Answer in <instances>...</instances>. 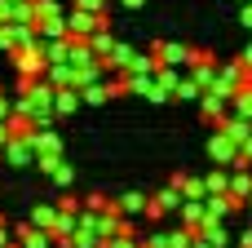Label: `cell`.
<instances>
[{"instance_id": "obj_10", "label": "cell", "mask_w": 252, "mask_h": 248, "mask_svg": "<svg viewBox=\"0 0 252 248\" xmlns=\"http://www.w3.org/2000/svg\"><path fill=\"white\" fill-rule=\"evenodd\" d=\"M173 186L182 191V200H208V186H204V177H186V173H173Z\"/></svg>"}, {"instance_id": "obj_34", "label": "cell", "mask_w": 252, "mask_h": 248, "mask_svg": "<svg viewBox=\"0 0 252 248\" xmlns=\"http://www.w3.org/2000/svg\"><path fill=\"white\" fill-rule=\"evenodd\" d=\"M124 4H128V9H142V4H146V0H124Z\"/></svg>"}, {"instance_id": "obj_4", "label": "cell", "mask_w": 252, "mask_h": 248, "mask_svg": "<svg viewBox=\"0 0 252 248\" xmlns=\"http://www.w3.org/2000/svg\"><path fill=\"white\" fill-rule=\"evenodd\" d=\"M155 58H159V67L190 71V62L199 58V49H186V44H155Z\"/></svg>"}, {"instance_id": "obj_8", "label": "cell", "mask_w": 252, "mask_h": 248, "mask_svg": "<svg viewBox=\"0 0 252 248\" xmlns=\"http://www.w3.org/2000/svg\"><path fill=\"white\" fill-rule=\"evenodd\" d=\"M13 240L22 248H53V235L40 231V226H31V222H27V226H13Z\"/></svg>"}, {"instance_id": "obj_31", "label": "cell", "mask_w": 252, "mask_h": 248, "mask_svg": "<svg viewBox=\"0 0 252 248\" xmlns=\"http://www.w3.org/2000/svg\"><path fill=\"white\" fill-rule=\"evenodd\" d=\"M244 27H248V31H252V0H248V4H244Z\"/></svg>"}, {"instance_id": "obj_35", "label": "cell", "mask_w": 252, "mask_h": 248, "mask_svg": "<svg viewBox=\"0 0 252 248\" xmlns=\"http://www.w3.org/2000/svg\"><path fill=\"white\" fill-rule=\"evenodd\" d=\"M248 209H252V195H248Z\"/></svg>"}, {"instance_id": "obj_18", "label": "cell", "mask_w": 252, "mask_h": 248, "mask_svg": "<svg viewBox=\"0 0 252 248\" xmlns=\"http://www.w3.org/2000/svg\"><path fill=\"white\" fill-rule=\"evenodd\" d=\"M204 204H208V217H221V222L235 213V200H230V195H208Z\"/></svg>"}, {"instance_id": "obj_26", "label": "cell", "mask_w": 252, "mask_h": 248, "mask_svg": "<svg viewBox=\"0 0 252 248\" xmlns=\"http://www.w3.org/2000/svg\"><path fill=\"white\" fill-rule=\"evenodd\" d=\"M102 248H142V244H137V235H106Z\"/></svg>"}, {"instance_id": "obj_15", "label": "cell", "mask_w": 252, "mask_h": 248, "mask_svg": "<svg viewBox=\"0 0 252 248\" xmlns=\"http://www.w3.org/2000/svg\"><path fill=\"white\" fill-rule=\"evenodd\" d=\"M151 200H155V204H159V209H164V217H168V213H177V209H182V191H177V186H173V182H168V186H164V191H155V195H151Z\"/></svg>"}, {"instance_id": "obj_33", "label": "cell", "mask_w": 252, "mask_h": 248, "mask_svg": "<svg viewBox=\"0 0 252 248\" xmlns=\"http://www.w3.org/2000/svg\"><path fill=\"white\" fill-rule=\"evenodd\" d=\"M239 62H244V67H248V71H252V44H248V49H244V58H239Z\"/></svg>"}, {"instance_id": "obj_2", "label": "cell", "mask_w": 252, "mask_h": 248, "mask_svg": "<svg viewBox=\"0 0 252 248\" xmlns=\"http://www.w3.org/2000/svg\"><path fill=\"white\" fill-rule=\"evenodd\" d=\"M9 58H13V67H18V75H22V80H35V75H44V67H49V62H44V49H40V44L13 49Z\"/></svg>"}, {"instance_id": "obj_6", "label": "cell", "mask_w": 252, "mask_h": 248, "mask_svg": "<svg viewBox=\"0 0 252 248\" xmlns=\"http://www.w3.org/2000/svg\"><path fill=\"white\" fill-rule=\"evenodd\" d=\"M199 111H204V120H213V124H221V120L230 115V102H226L221 93H213V89H204V93H199Z\"/></svg>"}, {"instance_id": "obj_30", "label": "cell", "mask_w": 252, "mask_h": 248, "mask_svg": "<svg viewBox=\"0 0 252 248\" xmlns=\"http://www.w3.org/2000/svg\"><path fill=\"white\" fill-rule=\"evenodd\" d=\"M9 111H13V102L4 98V89H0V120H9Z\"/></svg>"}, {"instance_id": "obj_1", "label": "cell", "mask_w": 252, "mask_h": 248, "mask_svg": "<svg viewBox=\"0 0 252 248\" xmlns=\"http://www.w3.org/2000/svg\"><path fill=\"white\" fill-rule=\"evenodd\" d=\"M102 22H106V13H89V9H80V4L66 9V35H71V40H89Z\"/></svg>"}, {"instance_id": "obj_21", "label": "cell", "mask_w": 252, "mask_h": 248, "mask_svg": "<svg viewBox=\"0 0 252 248\" xmlns=\"http://www.w3.org/2000/svg\"><path fill=\"white\" fill-rule=\"evenodd\" d=\"M199 93H204V89H199L190 75H182V80H177V89H173V98H186V102H199Z\"/></svg>"}, {"instance_id": "obj_11", "label": "cell", "mask_w": 252, "mask_h": 248, "mask_svg": "<svg viewBox=\"0 0 252 248\" xmlns=\"http://www.w3.org/2000/svg\"><path fill=\"white\" fill-rule=\"evenodd\" d=\"M146 200H151V195H142V191H124V195H115V204H120L124 217H142V213H146Z\"/></svg>"}, {"instance_id": "obj_23", "label": "cell", "mask_w": 252, "mask_h": 248, "mask_svg": "<svg viewBox=\"0 0 252 248\" xmlns=\"http://www.w3.org/2000/svg\"><path fill=\"white\" fill-rule=\"evenodd\" d=\"M195 244V231L190 226H182V231H168V248H190Z\"/></svg>"}, {"instance_id": "obj_17", "label": "cell", "mask_w": 252, "mask_h": 248, "mask_svg": "<svg viewBox=\"0 0 252 248\" xmlns=\"http://www.w3.org/2000/svg\"><path fill=\"white\" fill-rule=\"evenodd\" d=\"M106 98H111V84H102V80H97V84H84V89H80V102H89V106H102Z\"/></svg>"}, {"instance_id": "obj_14", "label": "cell", "mask_w": 252, "mask_h": 248, "mask_svg": "<svg viewBox=\"0 0 252 248\" xmlns=\"http://www.w3.org/2000/svg\"><path fill=\"white\" fill-rule=\"evenodd\" d=\"M204 186H208V195H226V191H230V169L217 164L213 173H204Z\"/></svg>"}, {"instance_id": "obj_3", "label": "cell", "mask_w": 252, "mask_h": 248, "mask_svg": "<svg viewBox=\"0 0 252 248\" xmlns=\"http://www.w3.org/2000/svg\"><path fill=\"white\" fill-rule=\"evenodd\" d=\"M208 155L217 160V164H226V169H235L239 164V142L226 133V129H217L213 138H208Z\"/></svg>"}, {"instance_id": "obj_5", "label": "cell", "mask_w": 252, "mask_h": 248, "mask_svg": "<svg viewBox=\"0 0 252 248\" xmlns=\"http://www.w3.org/2000/svg\"><path fill=\"white\" fill-rule=\"evenodd\" d=\"M230 200H235V209H244L252 195V169L248 164H239V169H230V191H226Z\"/></svg>"}, {"instance_id": "obj_9", "label": "cell", "mask_w": 252, "mask_h": 248, "mask_svg": "<svg viewBox=\"0 0 252 248\" xmlns=\"http://www.w3.org/2000/svg\"><path fill=\"white\" fill-rule=\"evenodd\" d=\"M195 235H204V240H208V244H213V248H226V244H230V231L221 226V217H204Z\"/></svg>"}, {"instance_id": "obj_24", "label": "cell", "mask_w": 252, "mask_h": 248, "mask_svg": "<svg viewBox=\"0 0 252 248\" xmlns=\"http://www.w3.org/2000/svg\"><path fill=\"white\" fill-rule=\"evenodd\" d=\"M137 244L142 248H168V231H146V235H137Z\"/></svg>"}, {"instance_id": "obj_19", "label": "cell", "mask_w": 252, "mask_h": 248, "mask_svg": "<svg viewBox=\"0 0 252 248\" xmlns=\"http://www.w3.org/2000/svg\"><path fill=\"white\" fill-rule=\"evenodd\" d=\"M230 111H235V115H244V120H252V84H244V89L230 98Z\"/></svg>"}, {"instance_id": "obj_20", "label": "cell", "mask_w": 252, "mask_h": 248, "mask_svg": "<svg viewBox=\"0 0 252 248\" xmlns=\"http://www.w3.org/2000/svg\"><path fill=\"white\" fill-rule=\"evenodd\" d=\"M89 44H93V53H97V58H106V53L115 49V40H111V31H106V22H102V27H97L93 35H89Z\"/></svg>"}, {"instance_id": "obj_27", "label": "cell", "mask_w": 252, "mask_h": 248, "mask_svg": "<svg viewBox=\"0 0 252 248\" xmlns=\"http://www.w3.org/2000/svg\"><path fill=\"white\" fill-rule=\"evenodd\" d=\"M35 164H40V173H44V177H53V169L62 164V155H35Z\"/></svg>"}, {"instance_id": "obj_29", "label": "cell", "mask_w": 252, "mask_h": 248, "mask_svg": "<svg viewBox=\"0 0 252 248\" xmlns=\"http://www.w3.org/2000/svg\"><path fill=\"white\" fill-rule=\"evenodd\" d=\"M80 9H89V13H106V0H75Z\"/></svg>"}, {"instance_id": "obj_16", "label": "cell", "mask_w": 252, "mask_h": 248, "mask_svg": "<svg viewBox=\"0 0 252 248\" xmlns=\"http://www.w3.org/2000/svg\"><path fill=\"white\" fill-rule=\"evenodd\" d=\"M53 222H58V204H35V209H31V226L53 231Z\"/></svg>"}, {"instance_id": "obj_7", "label": "cell", "mask_w": 252, "mask_h": 248, "mask_svg": "<svg viewBox=\"0 0 252 248\" xmlns=\"http://www.w3.org/2000/svg\"><path fill=\"white\" fill-rule=\"evenodd\" d=\"M4 160H9L13 169H22V164H35V146H31L27 138H9V142H4Z\"/></svg>"}, {"instance_id": "obj_13", "label": "cell", "mask_w": 252, "mask_h": 248, "mask_svg": "<svg viewBox=\"0 0 252 248\" xmlns=\"http://www.w3.org/2000/svg\"><path fill=\"white\" fill-rule=\"evenodd\" d=\"M75 106H80V89H75V84H66V89L53 93V115H71Z\"/></svg>"}, {"instance_id": "obj_22", "label": "cell", "mask_w": 252, "mask_h": 248, "mask_svg": "<svg viewBox=\"0 0 252 248\" xmlns=\"http://www.w3.org/2000/svg\"><path fill=\"white\" fill-rule=\"evenodd\" d=\"M71 182H75V169H71V164H66V160H62V164H58V169H53V186H58V191H66V186H71Z\"/></svg>"}, {"instance_id": "obj_25", "label": "cell", "mask_w": 252, "mask_h": 248, "mask_svg": "<svg viewBox=\"0 0 252 248\" xmlns=\"http://www.w3.org/2000/svg\"><path fill=\"white\" fill-rule=\"evenodd\" d=\"M84 209H97V213H106V209H115V195H84Z\"/></svg>"}, {"instance_id": "obj_32", "label": "cell", "mask_w": 252, "mask_h": 248, "mask_svg": "<svg viewBox=\"0 0 252 248\" xmlns=\"http://www.w3.org/2000/svg\"><path fill=\"white\" fill-rule=\"evenodd\" d=\"M239 248H252V226L244 231V235H239Z\"/></svg>"}, {"instance_id": "obj_12", "label": "cell", "mask_w": 252, "mask_h": 248, "mask_svg": "<svg viewBox=\"0 0 252 248\" xmlns=\"http://www.w3.org/2000/svg\"><path fill=\"white\" fill-rule=\"evenodd\" d=\"M177 213H182V226L199 231V222L208 217V204H204V200H182V209H177Z\"/></svg>"}, {"instance_id": "obj_28", "label": "cell", "mask_w": 252, "mask_h": 248, "mask_svg": "<svg viewBox=\"0 0 252 248\" xmlns=\"http://www.w3.org/2000/svg\"><path fill=\"white\" fill-rule=\"evenodd\" d=\"M80 209H84L80 195H62V200H58V213H80Z\"/></svg>"}]
</instances>
